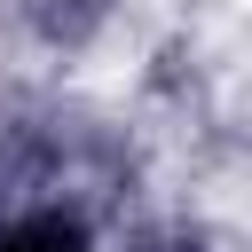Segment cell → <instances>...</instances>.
I'll use <instances>...</instances> for the list:
<instances>
[{
    "label": "cell",
    "instance_id": "1",
    "mask_svg": "<svg viewBox=\"0 0 252 252\" xmlns=\"http://www.w3.org/2000/svg\"><path fill=\"white\" fill-rule=\"evenodd\" d=\"M110 16H118V0H24V32L47 55H87L110 32Z\"/></svg>",
    "mask_w": 252,
    "mask_h": 252
},
{
    "label": "cell",
    "instance_id": "2",
    "mask_svg": "<svg viewBox=\"0 0 252 252\" xmlns=\"http://www.w3.org/2000/svg\"><path fill=\"white\" fill-rule=\"evenodd\" d=\"M0 252H87V228H79L71 213H24V220L0 236Z\"/></svg>",
    "mask_w": 252,
    "mask_h": 252
},
{
    "label": "cell",
    "instance_id": "3",
    "mask_svg": "<svg viewBox=\"0 0 252 252\" xmlns=\"http://www.w3.org/2000/svg\"><path fill=\"white\" fill-rule=\"evenodd\" d=\"M118 252H205V236H197V228H181V220H158V228H134Z\"/></svg>",
    "mask_w": 252,
    "mask_h": 252
}]
</instances>
